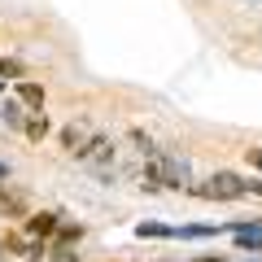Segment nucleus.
I'll return each instance as SVG.
<instances>
[{"label": "nucleus", "mask_w": 262, "mask_h": 262, "mask_svg": "<svg viewBox=\"0 0 262 262\" xmlns=\"http://www.w3.org/2000/svg\"><path fill=\"white\" fill-rule=\"evenodd\" d=\"M144 188L158 192V188H188V162L175 153H153L149 170H144Z\"/></svg>", "instance_id": "f257e3e1"}, {"label": "nucleus", "mask_w": 262, "mask_h": 262, "mask_svg": "<svg viewBox=\"0 0 262 262\" xmlns=\"http://www.w3.org/2000/svg\"><path fill=\"white\" fill-rule=\"evenodd\" d=\"M196 192H201V196H214V201H236V196L249 192V184H245L241 175H232V170H219L210 184H196Z\"/></svg>", "instance_id": "f03ea898"}, {"label": "nucleus", "mask_w": 262, "mask_h": 262, "mask_svg": "<svg viewBox=\"0 0 262 262\" xmlns=\"http://www.w3.org/2000/svg\"><path fill=\"white\" fill-rule=\"evenodd\" d=\"M57 227H61V219H57L53 210L27 219V236H31V241H48V236H57Z\"/></svg>", "instance_id": "7ed1b4c3"}, {"label": "nucleus", "mask_w": 262, "mask_h": 262, "mask_svg": "<svg viewBox=\"0 0 262 262\" xmlns=\"http://www.w3.org/2000/svg\"><path fill=\"white\" fill-rule=\"evenodd\" d=\"M232 236H236V249L262 253V223H232Z\"/></svg>", "instance_id": "20e7f679"}, {"label": "nucleus", "mask_w": 262, "mask_h": 262, "mask_svg": "<svg viewBox=\"0 0 262 262\" xmlns=\"http://www.w3.org/2000/svg\"><path fill=\"white\" fill-rule=\"evenodd\" d=\"M61 144H66L70 153H75V158H83V153H88V144H92V131H88V127H79V122H70V127L61 131Z\"/></svg>", "instance_id": "39448f33"}, {"label": "nucleus", "mask_w": 262, "mask_h": 262, "mask_svg": "<svg viewBox=\"0 0 262 262\" xmlns=\"http://www.w3.org/2000/svg\"><path fill=\"white\" fill-rule=\"evenodd\" d=\"M18 101L31 105V110H44V88L31 83V79H18Z\"/></svg>", "instance_id": "423d86ee"}, {"label": "nucleus", "mask_w": 262, "mask_h": 262, "mask_svg": "<svg viewBox=\"0 0 262 262\" xmlns=\"http://www.w3.org/2000/svg\"><path fill=\"white\" fill-rule=\"evenodd\" d=\"M0 118H5V122H9V127H27V118H31V114H27V105H22V101H5V110H0Z\"/></svg>", "instance_id": "0eeeda50"}, {"label": "nucleus", "mask_w": 262, "mask_h": 262, "mask_svg": "<svg viewBox=\"0 0 262 262\" xmlns=\"http://www.w3.org/2000/svg\"><path fill=\"white\" fill-rule=\"evenodd\" d=\"M83 158H92V162H110V158H114V140H105V136H92V144H88Z\"/></svg>", "instance_id": "6e6552de"}, {"label": "nucleus", "mask_w": 262, "mask_h": 262, "mask_svg": "<svg viewBox=\"0 0 262 262\" xmlns=\"http://www.w3.org/2000/svg\"><path fill=\"white\" fill-rule=\"evenodd\" d=\"M75 241H83V227L79 223H61L57 227V249H70Z\"/></svg>", "instance_id": "1a4fd4ad"}, {"label": "nucleus", "mask_w": 262, "mask_h": 262, "mask_svg": "<svg viewBox=\"0 0 262 262\" xmlns=\"http://www.w3.org/2000/svg\"><path fill=\"white\" fill-rule=\"evenodd\" d=\"M22 131H27V140H44V136H48V118H44V114H31Z\"/></svg>", "instance_id": "9d476101"}, {"label": "nucleus", "mask_w": 262, "mask_h": 262, "mask_svg": "<svg viewBox=\"0 0 262 262\" xmlns=\"http://www.w3.org/2000/svg\"><path fill=\"white\" fill-rule=\"evenodd\" d=\"M131 144H136V149H140V153H149V158H153V153H158V144H153L149 136H144V131H131Z\"/></svg>", "instance_id": "9b49d317"}, {"label": "nucleus", "mask_w": 262, "mask_h": 262, "mask_svg": "<svg viewBox=\"0 0 262 262\" xmlns=\"http://www.w3.org/2000/svg\"><path fill=\"white\" fill-rule=\"evenodd\" d=\"M18 75H22V66L13 57H0V79H18Z\"/></svg>", "instance_id": "f8f14e48"}, {"label": "nucleus", "mask_w": 262, "mask_h": 262, "mask_svg": "<svg viewBox=\"0 0 262 262\" xmlns=\"http://www.w3.org/2000/svg\"><path fill=\"white\" fill-rule=\"evenodd\" d=\"M136 236H170V227H162V223H140V227H136Z\"/></svg>", "instance_id": "ddd939ff"}, {"label": "nucleus", "mask_w": 262, "mask_h": 262, "mask_svg": "<svg viewBox=\"0 0 262 262\" xmlns=\"http://www.w3.org/2000/svg\"><path fill=\"white\" fill-rule=\"evenodd\" d=\"M249 162H253V166L262 170V149H249Z\"/></svg>", "instance_id": "4468645a"}, {"label": "nucleus", "mask_w": 262, "mask_h": 262, "mask_svg": "<svg viewBox=\"0 0 262 262\" xmlns=\"http://www.w3.org/2000/svg\"><path fill=\"white\" fill-rule=\"evenodd\" d=\"M192 262H223L219 253H206V258H192Z\"/></svg>", "instance_id": "2eb2a0df"}, {"label": "nucleus", "mask_w": 262, "mask_h": 262, "mask_svg": "<svg viewBox=\"0 0 262 262\" xmlns=\"http://www.w3.org/2000/svg\"><path fill=\"white\" fill-rule=\"evenodd\" d=\"M0 179H9V166H5V162H0Z\"/></svg>", "instance_id": "dca6fc26"}, {"label": "nucleus", "mask_w": 262, "mask_h": 262, "mask_svg": "<svg viewBox=\"0 0 262 262\" xmlns=\"http://www.w3.org/2000/svg\"><path fill=\"white\" fill-rule=\"evenodd\" d=\"M249 188H253V192H262V184H249Z\"/></svg>", "instance_id": "f3484780"}]
</instances>
